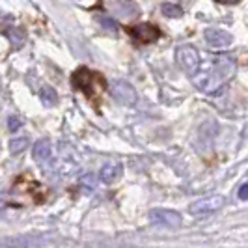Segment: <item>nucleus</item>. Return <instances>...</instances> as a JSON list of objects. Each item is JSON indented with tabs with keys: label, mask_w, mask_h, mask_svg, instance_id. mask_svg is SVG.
Returning <instances> with one entry per match:
<instances>
[{
	"label": "nucleus",
	"mask_w": 248,
	"mask_h": 248,
	"mask_svg": "<svg viewBox=\"0 0 248 248\" xmlns=\"http://www.w3.org/2000/svg\"><path fill=\"white\" fill-rule=\"evenodd\" d=\"M233 73H235V60L232 56L217 54L194 73V84L205 93H215L217 90L222 88L226 80L233 77Z\"/></svg>",
	"instance_id": "1"
},
{
	"label": "nucleus",
	"mask_w": 248,
	"mask_h": 248,
	"mask_svg": "<svg viewBox=\"0 0 248 248\" xmlns=\"http://www.w3.org/2000/svg\"><path fill=\"white\" fill-rule=\"evenodd\" d=\"M71 82H73L75 90L84 92L88 99L93 101L95 105L99 103L101 93L105 92V86H107L105 77L97 73V71L88 69V67H78L73 73V77H71Z\"/></svg>",
	"instance_id": "2"
},
{
	"label": "nucleus",
	"mask_w": 248,
	"mask_h": 248,
	"mask_svg": "<svg viewBox=\"0 0 248 248\" xmlns=\"http://www.w3.org/2000/svg\"><path fill=\"white\" fill-rule=\"evenodd\" d=\"M175 58H177V63L179 67L186 71L188 75H194L200 69V52L198 49L190 47V45H185V47H179L177 52H175Z\"/></svg>",
	"instance_id": "3"
},
{
	"label": "nucleus",
	"mask_w": 248,
	"mask_h": 248,
	"mask_svg": "<svg viewBox=\"0 0 248 248\" xmlns=\"http://www.w3.org/2000/svg\"><path fill=\"white\" fill-rule=\"evenodd\" d=\"M127 34L135 37V41L146 45V43H153L161 37V30L151 23H142V25H133V26H125Z\"/></svg>",
	"instance_id": "4"
},
{
	"label": "nucleus",
	"mask_w": 248,
	"mask_h": 248,
	"mask_svg": "<svg viewBox=\"0 0 248 248\" xmlns=\"http://www.w3.org/2000/svg\"><path fill=\"white\" fill-rule=\"evenodd\" d=\"M224 203H226L224 196H218V194L207 196V198H202V200H198V202H194V203L190 205V213H192L194 217H205V215H211V213L218 211Z\"/></svg>",
	"instance_id": "5"
},
{
	"label": "nucleus",
	"mask_w": 248,
	"mask_h": 248,
	"mask_svg": "<svg viewBox=\"0 0 248 248\" xmlns=\"http://www.w3.org/2000/svg\"><path fill=\"white\" fill-rule=\"evenodd\" d=\"M149 222L155 226H164V228H179L181 226V215L172 211V209H151L149 211Z\"/></svg>",
	"instance_id": "6"
},
{
	"label": "nucleus",
	"mask_w": 248,
	"mask_h": 248,
	"mask_svg": "<svg viewBox=\"0 0 248 248\" xmlns=\"http://www.w3.org/2000/svg\"><path fill=\"white\" fill-rule=\"evenodd\" d=\"M110 93L114 99H118L122 105H135L137 103V92L125 80H114L110 84Z\"/></svg>",
	"instance_id": "7"
},
{
	"label": "nucleus",
	"mask_w": 248,
	"mask_h": 248,
	"mask_svg": "<svg viewBox=\"0 0 248 248\" xmlns=\"http://www.w3.org/2000/svg\"><path fill=\"white\" fill-rule=\"evenodd\" d=\"M207 45L213 49H224V47H230L232 45V34L226 32L222 28H207L203 32Z\"/></svg>",
	"instance_id": "8"
},
{
	"label": "nucleus",
	"mask_w": 248,
	"mask_h": 248,
	"mask_svg": "<svg viewBox=\"0 0 248 248\" xmlns=\"http://www.w3.org/2000/svg\"><path fill=\"white\" fill-rule=\"evenodd\" d=\"M122 174H124V164L118 161H110L103 164V168L99 170V179L103 183H114L122 177Z\"/></svg>",
	"instance_id": "9"
},
{
	"label": "nucleus",
	"mask_w": 248,
	"mask_h": 248,
	"mask_svg": "<svg viewBox=\"0 0 248 248\" xmlns=\"http://www.w3.org/2000/svg\"><path fill=\"white\" fill-rule=\"evenodd\" d=\"M32 153H34V159H36L39 164L50 161V155H52L50 142L49 140H39V142H36V146H34V149H32Z\"/></svg>",
	"instance_id": "10"
},
{
	"label": "nucleus",
	"mask_w": 248,
	"mask_h": 248,
	"mask_svg": "<svg viewBox=\"0 0 248 248\" xmlns=\"http://www.w3.org/2000/svg\"><path fill=\"white\" fill-rule=\"evenodd\" d=\"M4 36L12 41L13 47H21V45H23V41H25V32H23L19 26L6 28V30H4Z\"/></svg>",
	"instance_id": "11"
},
{
	"label": "nucleus",
	"mask_w": 248,
	"mask_h": 248,
	"mask_svg": "<svg viewBox=\"0 0 248 248\" xmlns=\"http://www.w3.org/2000/svg\"><path fill=\"white\" fill-rule=\"evenodd\" d=\"M39 95H41V103L45 107H54L56 101H58V93H56V90L52 86H43V90L39 92Z\"/></svg>",
	"instance_id": "12"
},
{
	"label": "nucleus",
	"mask_w": 248,
	"mask_h": 248,
	"mask_svg": "<svg viewBox=\"0 0 248 248\" xmlns=\"http://www.w3.org/2000/svg\"><path fill=\"white\" fill-rule=\"evenodd\" d=\"M161 12L166 15V17H181L183 15V10H181V6H177V4H162L161 6Z\"/></svg>",
	"instance_id": "13"
},
{
	"label": "nucleus",
	"mask_w": 248,
	"mask_h": 248,
	"mask_svg": "<svg viewBox=\"0 0 248 248\" xmlns=\"http://www.w3.org/2000/svg\"><path fill=\"white\" fill-rule=\"evenodd\" d=\"M28 148V138H13L12 142H10V151L12 153H21V151H25Z\"/></svg>",
	"instance_id": "14"
},
{
	"label": "nucleus",
	"mask_w": 248,
	"mask_h": 248,
	"mask_svg": "<svg viewBox=\"0 0 248 248\" xmlns=\"http://www.w3.org/2000/svg\"><path fill=\"white\" fill-rule=\"evenodd\" d=\"M99 23L103 25V28L108 30V32H116V30H118V23L108 19V17H99Z\"/></svg>",
	"instance_id": "15"
},
{
	"label": "nucleus",
	"mask_w": 248,
	"mask_h": 248,
	"mask_svg": "<svg viewBox=\"0 0 248 248\" xmlns=\"http://www.w3.org/2000/svg\"><path fill=\"white\" fill-rule=\"evenodd\" d=\"M21 125H23V122H21V118H19V116H15V114H13V116L8 118V129H10V131H19V129H21Z\"/></svg>",
	"instance_id": "16"
},
{
	"label": "nucleus",
	"mask_w": 248,
	"mask_h": 248,
	"mask_svg": "<svg viewBox=\"0 0 248 248\" xmlns=\"http://www.w3.org/2000/svg\"><path fill=\"white\" fill-rule=\"evenodd\" d=\"M239 198H241V200H248V183H245V185L239 188Z\"/></svg>",
	"instance_id": "17"
},
{
	"label": "nucleus",
	"mask_w": 248,
	"mask_h": 248,
	"mask_svg": "<svg viewBox=\"0 0 248 248\" xmlns=\"http://www.w3.org/2000/svg\"><path fill=\"white\" fill-rule=\"evenodd\" d=\"M84 185L90 186V188H95V177L90 174V177H84Z\"/></svg>",
	"instance_id": "18"
},
{
	"label": "nucleus",
	"mask_w": 248,
	"mask_h": 248,
	"mask_svg": "<svg viewBox=\"0 0 248 248\" xmlns=\"http://www.w3.org/2000/svg\"><path fill=\"white\" fill-rule=\"evenodd\" d=\"M215 2H220V4H230V6H232V4H237L239 0H215Z\"/></svg>",
	"instance_id": "19"
}]
</instances>
